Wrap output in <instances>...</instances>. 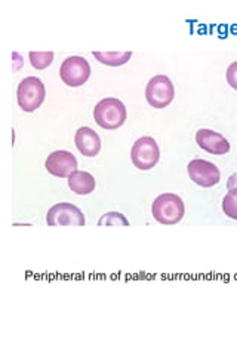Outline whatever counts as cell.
I'll return each instance as SVG.
<instances>
[{
	"label": "cell",
	"mask_w": 237,
	"mask_h": 356,
	"mask_svg": "<svg viewBox=\"0 0 237 356\" xmlns=\"http://www.w3.org/2000/svg\"><path fill=\"white\" fill-rule=\"evenodd\" d=\"M152 214L161 225H178L186 214L184 200L175 193H163L154 199L152 205Z\"/></svg>",
	"instance_id": "obj_1"
},
{
	"label": "cell",
	"mask_w": 237,
	"mask_h": 356,
	"mask_svg": "<svg viewBox=\"0 0 237 356\" xmlns=\"http://www.w3.org/2000/svg\"><path fill=\"white\" fill-rule=\"evenodd\" d=\"M95 122L104 129H117L126 122L128 111L119 98H104L94 108Z\"/></svg>",
	"instance_id": "obj_2"
},
{
	"label": "cell",
	"mask_w": 237,
	"mask_h": 356,
	"mask_svg": "<svg viewBox=\"0 0 237 356\" xmlns=\"http://www.w3.org/2000/svg\"><path fill=\"white\" fill-rule=\"evenodd\" d=\"M161 149L153 137H141L133 143L131 150V161L140 171H150L159 163Z\"/></svg>",
	"instance_id": "obj_3"
},
{
	"label": "cell",
	"mask_w": 237,
	"mask_h": 356,
	"mask_svg": "<svg viewBox=\"0 0 237 356\" xmlns=\"http://www.w3.org/2000/svg\"><path fill=\"white\" fill-rule=\"evenodd\" d=\"M47 97V89H44L43 82L36 76H28L22 79L17 89L18 106L24 111H35L38 110Z\"/></svg>",
	"instance_id": "obj_4"
},
{
	"label": "cell",
	"mask_w": 237,
	"mask_h": 356,
	"mask_svg": "<svg viewBox=\"0 0 237 356\" xmlns=\"http://www.w3.org/2000/svg\"><path fill=\"white\" fill-rule=\"evenodd\" d=\"M145 98L154 108H166L174 102L175 86L165 74H157L149 81L145 88Z\"/></svg>",
	"instance_id": "obj_5"
},
{
	"label": "cell",
	"mask_w": 237,
	"mask_h": 356,
	"mask_svg": "<svg viewBox=\"0 0 237 356\" xmlns=\"http://www.w3.org/2000/svg\"><path fill=\"white\" fill-rule=\"evenodd\" d=\"M60 76L61 81L67 86H82L88 82L89 76H91V65H89L86 58L79 57V55H73V57H69L63 61Z\"/></svg>",
	"instance_id": "obj_6"
},
{
	"label": "cell",
	"mask_w": 237,
	"mask_h": 356,
	"mask_svg": "<svg viewBox=\"0 0 237 356\" xmlns=\"http://www.w3.org/2000/svg\"><path fill=\"white\" fill-rule=\"evenodd\" d=\"M47 222L48 226H76L82 227L85 226V216L82 209L69 204V202H61L54 205L47 214Z\"/></svg>",
	"instance_id": "obj_7"
},
{
	"label": "cell",
	"mask_w": 237,
	"mask_h": 356,
	"mask_svg": "<svg viewBox=\"0 0 237 356\" xmlns=\"http://www.w3.org/2000/svg\"><path fill=\"white\" fill-rule=\"evenodd\" d=\"M187 172L191 180L200 187H213L221 181L220 168L206 159H193L187 165Z\"/></svg>",
	"instance_id": "obj_8"
},
{
	"label": "cell",
	"mask_w": 237,
	"mask_h": 356,
	"mask_svg": "<svg viewBox=\"0 0 237 356\" xmlns=\"http://www.w3.org/2000/svg\"><path fill=\"white\" fill-rule=\"evenodd\" d=\"M44 168L54 177L69 178L74 171H77V159L72 152L55 150L44 161Z\"/></svg>",
	"instance_id": "obj_9"
},
{
	"label": "cell",
	"mask_w": 237,
	"mask_h": 356,
	"mask_svg": "<svg viewBox=\"0 0 237 356\" xmlns=\"http://www.w3.org/2000/svg\"><path fill=\"white\" fill-rule=\"evenodd\" d=\"M197 146L211 154H227L230 152V143L222 134L212 129H199L196 134Z\"/></svg>",
	"instance_id": "obj_10"
},
{
	"label": "cell",
	"mask_w": 237,
	"mask_h": 356,
	"mask_svg": "<svg viewBox=\"0 0 237 356\" xmlns=\"http://www.w3.org/2000/svg\"><path fill=\"white\" fill-rule=\"evenodd\" d=\"M74 143L77 150L86 158H95L101 150V138L98 134L89 127H82L76 131Z\"/></svg>",
	"instance_id": "obj_11"
},
{
	"label": "cell",
	"mask_w": 237,
	"mask_h": 356,
	"mask_svg": "<svg viewBox=\"0 0 237 356\" xmlns=\"http://www.w3.org/2000/svg\"><path fill=\"white\" fill-rule=\"evenodd\" d=\"M95 178L86 171H74L69 177V187L76 195H91L95 191Z\"/></svg>",
	"instance_id": "obj_12"
},
{
	"label": "cell",
	"mask_w": 237,
	"mask_h": 356,
	"mask_svg": "<svg viewBox=\"0 0 237 356\" xmlns=\"http://www.w3.org/2000/svg\"><path fill=\"white\" fill-rule=\"evenodd\" d=\"M92 55L95 57V60H98L101 64H106L110 67H119L126 64L131 57L132 52H101V51H94Z\"/></svg>",
	"instance_id": "obj_13"
},
{
	"label": "cell",
	"mask_w": 237,
	"mask_h": 356,
	"mask_svg": "<svg viewBox=\"0 0 237 356\" xmlns=\"http://www.w3.org/2000/svg\"><path fill=\"white\" fill-rule=\"evenodd\" d=\"M30 64L35 67L36 70H44L52 64L54 61V52H35L31 51L28 54Z\"/></svg>",
	"instance_id": "obj_14"
},
{
	"label": "cell",
	"mask_w": 237,
	"mask_h": 356,
	"mask_svg": "<svg viewBox=\"0 0 237 356\" xmlns=\"http://www.w3.org/2000/svg\"><path fill=\"white\" fill-rule=\"evenodd\" d=\"M98 226H110V227L111 226H123V227H128L129 221L122 213L113 211V213H107L98 220Z\"/></svg>",
	"instance_id": "obj_15"
},
{
	"label": "cell",
	"mask_w": 237,
	"mask_h": 356,
	"mask_svg": "<svg viewBox=\"0 0 237 356\" xmlns=\"http://www.w3.org/2000/svg\"><path fill=\"white\" fill-rule=\"evenodd\" d=\"M222 211L229 218L237 220V191L229 192L222 199Z\"/></svg>",
	"instance_id": "obj_16"
},
{
	"label": "cell",
	"mask_w": 237,
	"mask_h": 356,
	"mask_svg": "<svg viewBox=\"0 0 237 356\" xmlns=\"http://www.w3.org/2000/svg\"><path fill=\"white\" fill-rule=\"evenodd\" d=\"M225 77H227V83L237 91V61H234L229 65Z\"/></svg>",
	"instance_id": "obj_17"
},
{
	"label": "cell",
	"mask_w": 237,
	"mask_h": 356,
	"mask_svg": "<svg viewBox=\"0 0 237 356\" xmlns=\"http://www.w3.org/2000/svg\"><path fill=\"white\" fill-rule=\"evenodd\" d=\"M227 188H229V192L237 191V172H234V174L230 175L229 181H227Z\"/></svg>",
	"instance_id": "obj_18"
}]
</instances>
